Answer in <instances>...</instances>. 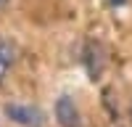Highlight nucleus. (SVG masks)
Here are the masks:
<instances>
[{
	"label": "nucleus",
	"mask_w": 132,
	"mask_h": 127,
	"mask_svg": "<svg viewBox=\"0 0 132 127\" xmlns=\"http://www.w3.org/2000/svg\"><path fill=\"white\" fill-rule=\"evenodd\" d=\"M56 119H58L61 127H82L77 103L69 98V95H61V98L56 101Z\"/></svg>",
	"instance_id": "nucleus-3"
},
{
	"label": "nucleus",
	"mask_w": 132,
	"mask_h": 127,
	"mask_svg": "<svg viewBox=\"0 0 132 127\" xmlns=\"http://www.w3.org/2000/svg\"><path fill=\"white\" fill-rule=\"evenodd\" d=\"M5 114H8V119H13L19 124H24V127H42L45 124L42 109H37V106H32V103H8Z\"/></svg>",
	"instance_id": "nucleus-1"
},
{
	"label": "nucleus",
	"mask_w": 132,
	"mask_h": 127,
	"mask_svg": "<svg viewBox=\"0 0 132 127\" xmlns=\"http://www.w3.org/2000/svg\"><path fill=\"white\" fill-rule=\"evenodd\" d=\"M16 56H19V48H16V42H13V40H8V37H0V82L5 80L8 69L13 66Z\"/></svg>",
	"instance_id": "nucleus-4"
},
{
	"label": "nucleus",
	"mask_w": 132,
	"mask_h": 127,
	"mask_svg": "<svg viewBox=\"0 0 132 127\" xmlns=\"http://www.w3.org/2000/svg\"><path fill=\"white\" fill-rule=\"evenodd\" d=\"M108 3H111V5H116V8H119V5H124L127 0H108Z\"/></svg>",
	"instance_id": "nucleus-5"
},
{
	"label": "nucleus",
	"mask_w": 132,
	"mask_h": 127,
	"mask_svg": "<svg viewBox=\"0 0 132 127\" xmlns=\"http://www.w3.org/2000/svg\"><path fill=\"white\" fill-rule=\"evenodd\" d=\"M103 58H106L103 48L98 45L95 40H87V45H85V50H82V64H85L87 74H90V80H98V77H101V72H103Z\"/></svg>",
	"instance_id": "nucleus-2"
},
{
	"label": "nucleus",
	"mask_w": 132,
	"mask_h": 127,
	"mask_svg": "<svg viewBox=\"0 0 132 127\" xmlns=\"http://www.w3.org/2000/svg\"><path fill=\"white\" fill-rule=\"evenodd\" d=\"M5 5H8V0H0V11H3V8H5Z\"/></svg>",
	"instance_id": "nucleus-6"
}]
</instances>
